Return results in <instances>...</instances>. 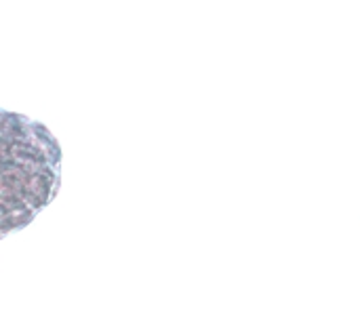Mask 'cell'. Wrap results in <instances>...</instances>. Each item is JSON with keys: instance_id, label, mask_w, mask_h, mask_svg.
<instances>
[{"instance_id": "obj_1", "label": "cell", "mask_w": 360, "mask_h": 324, "mask_svg": "<svg viewBox=\"0 0 360 324\" xmlns=\"http://www.w3.org/2000/svg\"><path fill=\"white\" fill-rule=\"evenodd\" d=\"M59 162L61 150L42 124L0 110V238L53 200Z\"/></svg>"}]
</instances>
